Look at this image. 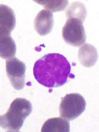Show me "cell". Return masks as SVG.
I'll return each mask as SVG.
<instances>
[{"instance_id":"6da1fadb","label":"cell","mask_w":99,"mask_h":132,"mask_svg":"<svg viewBox=\"0 0 99 132\" xmlns=\"http://www.w3.org/2000/svg\"><path fill=\"white\" fill-rule=\"evenodd\" d=\"M71 71V67L67 59L56 53L46 54L37 60L33 69L36 80L48 88H56L66 84L68 77H74Z\"/></svg>"},{"instance_id":"7a4b0ae2","label":"cell","mask_w":99,"mask_h":132,"mask_svg":"<svg viewBox=\"0 0 99 132\" xmlns=\"http://www.w3.org/2000/svg\"><path fill=\"white\" fill-rule=\"evenodd\" d=\"M32 110L30 101L24 98H17L12 102L7 113L1 116V127L7 132H19L24 120Z\"/></svg>"},{"instance_id":"3957f363","label":"cell","mask_w":99,"mask_h":132,"mask_svg":"<svg viewBox=\"0 0 99 132\" xmlns=\"http://www.w3.org/2000/svg\"><path fill=\"white\" fill-rule=\"evenodd\" d=\"M86 106V102L82 95L76 93L67 94L60 103V116L68 121H72L83 113Z\"/></svg>"},{"instance_id":"277c9868","label":"cell","mask_w":99,"mask_h":132,"mask_svg":"<svg viewBox=\"0 0 99 132\" xmlns=\"http://www.w3.org/2000/svg\"><path fill=\"white\" fill-rule=\"evenodd\" d=\"M83 23L77 19H67L62 31V38L66 43L76 47L84 44L86 35Z\"/></svg>"},{"instance_id":"5b68a950","label":"cell","mask_w":99,"mask_h":132,"mask_svg":"<svg viewBox=\"0 0 99 132\" xmlns=\"http://www.w3.org/2000/svg\"><path fill=\"white\" fill-rule=\"evenodd\" d=\"M7 76L14 89L20 90L23 89L25 81L26 65L16 57L8 59L6 61Z\"/></svg>"},{"instance_id":"8992f818","label":"cell","mask_w":99,"mask_h":132,"mask_svg":"<svg viewBox=\"0 0 99 132\" xmlns=\"http://www.w3.org/2000/svg\"><path fill=\"white\" fill-rule=\"evenodd\" d=\"M15 13L6 5H0V36L11 35L16 26Z\"/></svg>"},{"instance_id":"52a82bcc","label":"cell","mask_w":99,"mask_h":132,"mask_svg":"<svg viewBox=\"0 0 99 132\" xmlns=\"http://www.w3.org/2000/svg\"><path fill=\"white\" fill-rule=\"evenodd\" d=\"M54 26L53 13L45 9L41 10L38 13L34 21V26L36 31L40 35H48L52 30Z\"/></svg>"},{"instance_id":"ba28073f","label":"cell","mask_w":99,"mask_h":132,"mask_svg":"<svg viewBox=\"0 0 99 132\" xmlns=\"http://www.w3.org/2000/svg\"><path fill=\"white\" fill-rule=\"evenodd\" d=\"M78 57L82 65L90 68L97 62L98 55L95 47L89 44L86 43L81 46L79 49Z\"/></svg>"},{"instance_id":"9c48e42d","label":"cell","mask_w":99,"mask_h":132,"mask_svg":"<svg viewBox=\"0 0 99 132\" xmlns=\"http://www.w3.org/2000/svg\"><path fill=\"white\" fill-rule=\"evenodd\" d=\"M70 131L69 121L62 117L49 119L46 121L41 128V132Z\"/></svg>"},{"instance_id":"30bf717a","label":"cell","mask_w":99,"mask_h":132,"mask_svg":"<svg viewBox=\"0 0 99 132\" xmlns=\"http://www.w3.org/2000/svg\"><path fill=\"white\" fill-rule=\"evenodd\" d=\"M1 57L4 59H8L16 55V48L15 41L11 35L0 36Z\"/></svg>"},{"instance_id":"8fae6325","label":"cell","mask_w":99,"mask_h":132,"mask_svg":"<svg viewBox=\"0 0 99 132\" xmlns=\"http://www.w3.org/2000/svg\"><path fill=\"white\" fill-rule=\"evenodd\" d=\"M67 19L74 18L84 22L87 15L86 8L82 2H74L70 3L65 11Z\"/></svg>"},{"instance_id":"7c38bea8","label":"cell","mask_w":99,"mask_h":132,"mask_svg":"<svg viewBox=\"0 0 99 132\" xmlns=\"http://www.w3.org/2000/svg\"><path fill=\"white\" fill-rule=\"evenodd\" d=\"M42 5L45 9L52 12L62 11L68 4V1H34Z\"/></svg>"}]
</instances>
